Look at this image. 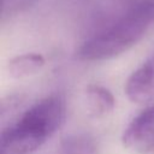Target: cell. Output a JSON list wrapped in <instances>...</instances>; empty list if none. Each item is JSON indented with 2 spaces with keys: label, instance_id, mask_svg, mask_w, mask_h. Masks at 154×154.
Listing matches in <instances>:
<instances>
[{
  "label": "cell",
  "instance_id": "cell-6",
  "mask_svg": "<svg viewBox=\"0 0 154 154\" xmlns=\"http://www.w3.org/2000/svg\"><path fill=\"white\" fill-rule=\"evenodd\" d=\"M45 58L40 53H25L14 57L8 61V73L11 77L20 79L37 73L45 66Z\"/></svg>",
  "mask_w": 154,
  "mask_h": 154
},
{
  "label": "cell",
  "instance_id": "cell-2",
  "mask_svg": "<svg viewBox=\"0 0 154 154\" xmlns=\"http://www.w3.org/2000/svg\"><path fill=\"white\" fill-rule=\"evenodd\" d=\"M65 114V99L59 94L35 102L1 132L0 154H32L60 129Z\"/></svg>",
  "mask_w": 154,
  "mask_h": 154
},
{
  "label": "cell",
  "instance_id": "cell-4",
  "mask_svg": "<svg viewBox=\"0 0 154 154\" xmlns=\"http://www.w3.org/2000/svg\"><path fill=\"white\" fill-rule=\"evenodd\" d=\"M125 94L135 103L154 101V53L129 76Z\"/></svg>",
  "mask_w": 154,
  "mask_h": 154
},
{
  "label": "cell",
  "instance_id": "cell-3",
  "mask_svg": "<svg viewBox=\"0 0 154 154\" xmlns=\"http://www.w3.org/2000/svg\"><path fill=\"white\" fill-rule=\"evenodd\" d=\"M122 142L128 149L140 153L154 148V105L144 108L129 123Z\"/></svg>",
  "mask_w": 154,
  "mask_h": 154
},
{
  "label": "cell",
  "instance_id": "cell-7",
  "mask_svg": "<svg viewBox=\"0 0 154 154\" xmlns=\"http://www.w3.org/2000/svg\"><path fill=\"white\" fill-rule=\"evenodd\" d=\"M60 154H99V147L89 134H71L60 142Z\"/></svg>",
  "mask_w": 154,
  "mask_h": 154
},
{
  "label": "cell",
  "instance_id": "cell-1",
  "mask_svg": "<svg viewBox=\"0 0 154 154\" xmlns=\"http://www.w3.org/2000/svg\"><path fill=\"white\" fill-rule=\"evenodd\" d=\"M154 25V0H129L116 17L77 49L82 61L113 59L137 45Z\"/></svg>",
  "mask_w": 154,
  "mask_h": 154
},
{
  "label": "cell",
  "instance_id": "cell-5",
  "mask_svg": "<svg viewBox=\"0 0 154 154\" xmlns=\"http://www.w3.org/2000/svg\"><path fill=\"white\" fill-rule=\"evenodd\" d=\"M85 105L90 117L103 118L114 109L116 99L107 88L90 84L85 89Z\"/></svg>",
  "mask_w": 154,
  "mask_h": 154
}]
</instances>
